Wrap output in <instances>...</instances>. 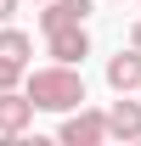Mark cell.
<instances>
[{
	"label": "cell",
	"instance_id": "obj_4",
	"mask_svg": "<svg viewBox=\"0 0 141 146\" xmlns=\"http://www.w3.org/2000/svg\"><path fill=\"white\" fill-rule=\"evenodd\" d=\"M28 124H34V101L23 90H0V141H23Z\"/></svg>",
	"mask_w": 141,
	"mask_h": 146
},
{
	"label": "cell",
	"instance_id": "obj_7",
	"mask_svg": "<svg viewBox=\"0 0 141 146\" xmlns=\"http://www.w3.org/2000/svg\"><path fill=\"white\" fill-rule=\"evenodd\" d=\"M107 84L119 96H136L141 90V51L130 45V51H119V56H107Z\"/></svg>",
	"mask_w": 141,
	"mask_h": 146
},
{
	"label": "cell",
	"instance_id": "obj_11",
	"mask_svg": "<svg viewBox=\"0 0 141 146\" xmlns=\"http://www.w3.org/2000/svg\"><path fill=\"white\" fill-rule=\"evenodd\" d=\"M34 6H45V0H34Z\"/></svg>",
	"mask_w": 141,
	"mask_h": 146
},
{
	"label": "cell",
	"instance_id": "obj_2",
	"mask_svg": "<svg viewBox=\"0 0 141 146\" xmlns=\"http://www.w3.org/2000/svg\"><path fill=\"white\" fill-rule=\"evenodd\" d=\"M28 51H34V39L23 34V28H0V90H17L23 84Z\"/></svg>",
	"mask_w": 141,
	"mask_h": 146
},
{
	"label": "cell",
	"instance_id": "obj_5",
	"mask_svg": "<svg viewBox=\"0 0 141 146\" xmlns=\"http://www.w3.org/2000/svg\"><path fill=\"white\" fill-rule=\"evenodd\" d=\"M45 45H51L56 62H68V68H79L90 56V34H85V23H68V28H51L45 34Z\"/></svg>",
	"mask_w": 141,
	"mask_h": 146
},
{
	"label": "cell",
	"instance_id": "obj_6",
	"mask_svg": "<svg viewBox=\"0 0 141 146\" xmlns=\"http://www.w3.org/2000/svg\"><path fill=\"white\" fill-rule=\"evenodd\" d=\"M107 141H141V101L119 96L107 107Z\"/></svg>",
	"mask_w": 141,
	"mask_h": 146
},
{
	"label": "cell",
	"instance_id": "obj_9",
	"mask_svg": "<svg viewBox=\"0 0 141 146\" xmlns=\"http://www.w3.org/2000/svg\"><path fill=\"white\" fill-rule=\"evenodd\" d=\"M17 6H23V0H0V23H11V17H17Z\"/></svg>",
	"mask_w": 141,
	"mask_h": 146
},
{
	"label": "cell",
	"instance_id": "obj_3",
	"mask_svg": "<svg viewBox=\"0 0 141 146\" xmlns=\"http://www.w3.org/2000/svg\"><path fill=\"white\" fill-rule=\"evenodd\" d=\"M62 141H68V146H102V141H107V112H90L85 101L68 107V118H62Z\"/></svg>",
	"mask_w": 141,
	"mask_h": 146
},
{
	"label": "cell",
	"instance_id": "obj_10",
	"mask_svg": "<svg viewBox=\"0 0 141 146\" xmlns=\"http://www.w3.org/2000/svg\"><path fill=\"white\" fill-rule=\"evenodd\" d=\"M130 45H136V51H141V17H136V28H130Z\"/></svg>",
	"mask_w": 141,
	"mask_h": 146
},
{
	"label": "cell",
	"instance_id": "obj_1",
	"mask_svg": "<svg viewBox=\"0 0 141 146\" xmlns=\"http://www.w3.org/2000/svg\"><path fill=\"white\" fill-rule=\"evenodd\" d=\"M23 96L34 101V112H68V107L85 101V79H79V68H68V62H51V68L23 73Z\"/></svg>",
	"mask_w": 141,
	"mask_h": 146
},
{
	"label": "cell",
	"instance_id": "obj_8",
	"mask_svg": "<svg viewBox=\"0 0 141 146\" xmlns=\"http://www.w3.org/2000/svg\"><path fill=\"white\" fill-rule=\"evenodd\" d=\"M90 6L96 0H45V11H40V28L51 34V28H68V23H85Z\"/></svg>",
	"mask_w": 141,
	"mask_h": 146
}]
</instances>
